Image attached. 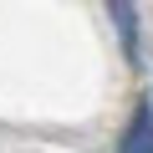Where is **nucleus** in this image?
Returning <instances> with one entry per match:
<instances>
[{"label":"nucleus","mask_w":153,"mask_h":153,"mask_svg":"<svg viewBox=\"0 0 153 153\" xmlns=\"http://www.w3.org/2000/svg\"><path fill=\"white\" fill-rule=\"evenodd\" d=\"M117 153H153V107L148 102L133 107V117H128V128L117 138Z\"/></svg>","instance_id":"nucleus-1"},{"label":"nucleus","mask_w":153,"mask_h":153,"mask_svg":"<svg viewBox=\"0 0 153 153\" xmlns=\"http://www.w3.org/2000/svg\"><path fill=\"white\" fill-rule=\"evenodd\" d=\"M107 10H112V26H117V36H123V56L138 66V5L133 0H107Z\"/></svg>","instance_id":"nucleus-2"}]
</instances>
